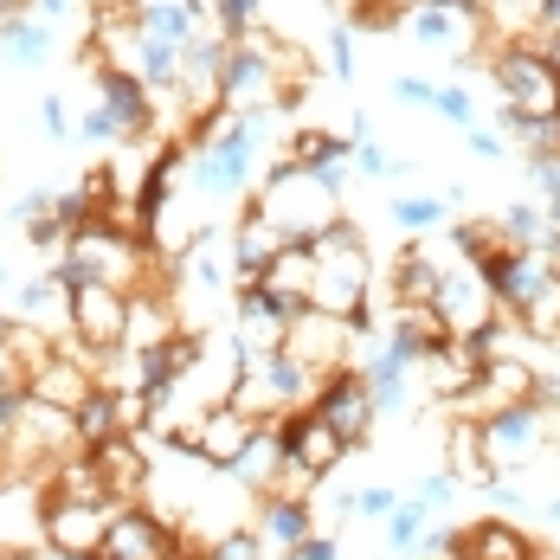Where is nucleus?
Listing matches in <instances>:
<instances>
[{"label":"nucleus","instance_id":"f257e3e1","mask_svg":"<svg viewBox=\"0 0 560 560\" xmlns=\"http://www.w3.org/2000/svg\"><path fill=\"white\" fill-rule=\"evenodd\" d=\"M52 271L65 290H78V283H116V290H155V283H168V265L142 238H129V232H116L104 220L71 232L65 252L52 258Z\"/></svg>","mask_w":560,"mask_h":560},{"label":"nucleus","instance_id":"f03ea898","mask_svg":"<svg viewBox=\"0 0 560 560\" xmlns=\"http://www.w3.org/2000/svg\"><path fill=\"white\" fill-rule=\"evenodd\" d=\"M310 252H316L310 310L354 323V316L368 310V296H374V258H368V238H361V225H354V220H336L329 232H316V238H310Z\"/></svg>","mask_w":560,"mask_h":560},{"label":"nucleus","instance_id":"7ed1b4c3","mask_svg":"<svg viewBox=\"0 0 560 560\" xmlns=\"http://www.w3.org/2000/svg\"><path fill=\"white\" fill-rule=\"evenodd\" d=\"M252 207L278 225L283 245H310L316 232H329V225L341 220V187L316 180L310 168H296V162L283 155V162H271V168H265V180H258V200H252Z\"/></svg>","mask_w":560,"mask_h":560},{"label":"nucleus","instance_id":"20e7f679","mask_svg":"<svg viewBox=\"0 0 560 560\" xmlns=\"http://www.w3.org/2000/svg\"><path fill=\"white\" fill-rule=\"evenodd\" d=\"M548 432L555 412L522 399V406H497L477 419V451H483V477H528L548 457Z\"/></svg>","mask_w":560,"mask_h":560},{"label":"nucleus","instance_id":"39448f33","mask_svg":"<svg viewBox=\"0 0 560 560\" xmlns=\"http://www.w3.org/2000/svg\"><path fill=\"white\" fill-rule=\"evenodd\" d=\"M490 78L503 91L509 116H528V122H555L560 116V71L535 52V39H509L490 58Z\"/></svg>","mask_w":560,"mask_h":560},{"label":"nucleus","instance_id":"423d86ee","mask_svg":"<svg viewBox=\"0 0 560 560\" xmlns=\"http://www.w3.org/2000/svg\"><path fill=\"white\" fill-rule=\"evenodd\" d=\"M91 354H104V348H84L78 336L52 341L33 368H26V393L33 399H46V406H65V412H78L91 387H97V374H91Z\"/></svg>","mask_w":560,"mask_h":560},{"label":"nucleus","instance_id":"0eeeda50","mask_svg":"<svg viewBox=\"0 0 560 560\" xmlns=\"http://www.w3.org/2000/svg\"><path fill=\"white\" fill-rule=\"evenodd\" d=\"M252 419L245 412H232V406H207L200 419H187L180 432H168L162 445H174L180 457H194V464H207V470H232L238 464V451L252 445Z\"/></svg>","mask_w":560,"mask_h":560},{"label":"nucleus","instance_id":"6e6552de","mask_svg":"<svg viewBox=\"0 0 560 560\" xmlns=\"http://www.w3.org/2000/svg\"><path fill=\"white\" fill-rule=\"evenodd\" d=\"M432 310L445 316L451 336H483L497 316H503V303H497V290H490V278L470 265V258H457V265H445V278H439V296H432Z\"/></svg>","mask_w":560,"mask_h":560},{"label":"nucleus","instance_id":"1a4fd4ad","mask_svg":"<svg viewBox=\"0 0 560 560\" xmlns=\"http://www.w3.org/2000/svg\"><path fill=\"white\" fill-rule=\"evenodd\" d=\"M283 336H290V316H283L278 303L258 290V283H232V354H238V368L245 361H265V354H283Z\"/></svg>","mask_w":560,"mask_h":560},{"label":"nucleus","instance_id":"9d476101","mask_svg":"<svg viewBox=\"0 0 560 560\" xmlns=\"http://www.w3.org/2000/svg\"><path fill=\"white\" fill-rule=\"evenodd\" d=\"M310 412L316 419H329L341 432V445H368L374 439V393H368V381L354 374V368H336V374H323V387H316V399H310Z\"/></svg>","mask_w":560,"mask_h":560},{"label":"nucleus","instance_id":"9b49d317","mask_svg":"<svg viewBox=\"0 0 560 560\" xmlns=\"http://www.w3.org/2000/svg\"><path fill=\"white\" fill-rule=\"evenodd\" d=\"M283 354H296V361H303L310 374H336V368H348V354H354V329H348L341 316L303 310V316H290Z\"/></svg>","mask_w":560,"mask_h":560},{"label":"nucleus","instance_id":"f8f14e48","mask_svg":"<svg viewBox=\"0 0 560 560\" xmlns=\"http://www.w3.org/2000/svg\"><path fill=\"white\" fill-rule=\"evenodd\" d=\"M116 503H46L39 509V541L65 548V555L97 560L104 555V528H110Z\"/></svg>","mask_w":560,"mask_h":560},{"label":"nucleus","instance_id":"ddd939ff","mask_svg":"<svg viewBox=\"0 0 560 560\" xmlns=\"http://www.w3.org/2000/svg\"><path fill=\"white\" fill-rule=\"evenodd\" d=\"M122 323H129V290L116 283H78L71 290V329L84 348H122Z\"/></svg>","mask_w":560,"mask_h":560},{"label":"nucleus","instance_id":"4468645a","mask_svg":"<svg viewBox=\"0 0 560 560\" xmlns=\"http://www.w3.org/2000/svg\"><path fill=\"white\" fill-rule=\"evenodd\" d=\"M535 381H541V368H535V361H522V354L483 361V368H477V381H470V393L457 399V412L483 419V412H497V406H522V399H535Z\"/></svg>","mask_w":560,"mask_h":560},{"label":"nucleus","instance_id":"2eb2a0df","mask_svg":"<svg viewBox=\"0 0 560 560\" xmlns=\"http://www.w3.org/2000/svg\"><path fill=\"white\" fill-rule=\"evenodd\" d=\"M477 368H483V341L477 336H445L412 374L425 381V393L432 399H445V406H457L464 393H470V381H477Z\"/></svg>","mask_w":560,"mask_h":560},{"label":"nucleus","instance_id":"dca6fc26","mask_svg":"<svg viewBox=\"0 0 560 560\" xmlns=\"http://www.w3.org/2000/svg\"><path fill=\"white\" fill-rule=\"evenodd\" d=\"M278 439H283V457H296L303 470H316V477H329L348 445H341V432L329 419H316L310 406H296V412H278Z\"/></svg>","mask_w":560,"mask_h":560},{"label":"nucleus","instance_id":"f3484780","mask_svg":"<svg viewBox=\"0 0 560 560\" xmlns=\"http://www.w3.org/2000/svg\"><path fill=\"white\" fill-rule=\"evenodd\" d=\"M406 33H412V46H432V52H470L483 33V13H451V7L419 0V7H406Z\"/></svg>","mask_w":560,"mask_h":560},{"label":"nucleus","instance_id":"a211bd4d","mask_svg":"<svg viewBox=\"0 0 560 560\" xmlns=\"http://www.w3.org/2000/svg\"><path fill=\"white\" fill-rule=\"evenodd\" d=\"M168 336H180V310H174L168 283H155V290H129L122 348H129V354H149V348H162Z\"/></svg>","mask_w":560,"mask_h":560},{"label":"nucleus","instance_id":"6ab92c4d","mask_svg":"<svg viewBox=\"0 0 560 560\" xmlns=\"http://www.w3.org/2000/svg\"><path fill=\"white\" fill-rule=\"evenodd\" d=\"M91 464H97V483H104V497L110 503H142V483H149V451L136 445V432L129 439H110V445L84 451Z\"/></svg>","mask_w":560,"mask_h":560},{"label":"nucleus","instance_id":"aec40b11","mask_svg":"<svg viewBox=\"0 0 560 560\" xmlns=\"http://www.w3.org/2000/svg\"><path fill=\"white\" fill-rule=\"evenodd\" d=\"M310 278H316V252H310V245H283L252 283L278 303L283 316H303V310H310Z\"/></svg>","mask_w":560,"mask_h":560},{"label":"nucleus","instance_id":"412c9836","mask_svg":"<svg viewBox=\"0 0 560 560\" xmlns=\"http://www.w3.org/2000/svg\"><path fill=\"white\" fill-rule=\"evenodd\" d=\"M13 323H33V329H71V290L58 283V271H39V278H20L13 296H7Z\"/></svg>","mask_w":560,"mask_h":560},{"label":"nucleus","instance_id":"4be33fe9","mask_svg":"<svg viewBox=\"0 0 560 560\" xmlns=\"http://www.w3.org/2000/svg\"><path fill=\"white\" fill-rule=\"evenodd\" d=\"M97 104L110 110V122H116L122 142H129V136H149V122H155V97H149V84L129 78V71H104V78H97Z\"/></svg>","mask_w":560,"mask_h":560},{"label":"nucleus","instance_id":"5701e85b","mask_svg":"<svg viewBox=\"0 0 560 560\" xmlns=\"http://www.w3.org/2000/svg\"><path fill=\"white\" fill-rule=\"evenodd\" d=\"M278 252H283L278 225L265 220L258 207H245V220L232 225V258H225V265H232V283H252L271 258H278Z\"/></svg>","mask_w":560,"mask_h":560},{"label":"nucleus","instance_id":"b1692460","mask_svg":"<svg viewBox=\"0 0 560 560\" xmlns=\"http://www.w3.org/2000/svg\"><path fill=\"white\" fill-rule=\"evenodd\" d=\"M457 548L464 560H535V535H522L509 515H483L477 528H457Z\"/></svg>","mask_w":560,"mask_h":560},{"label":"nucleus","instance_id":"393cba45","mask_svg":"<svg viewBox=\"0 0 560 560\" xmlns=\"http://www.w3.org/2000/svg\"><path fill=\"white\" fill-rule=\"evenodd\" d=\"M252 528L265 535V548H283V555H290V548L316 528V515H310V503H290V497H258Z\"/></svg>","mask_w":560,"mask_h":560},{"label":"nucleus","instance_id":"a878e982","mask_svg":"<svg viewBox=\"0 0 560 560\" xmlns=\"http://www.w3.org/2000/svg\"><path fill=\"white\" fill-rule=\"evenodd\" d=\"M136 26H142L149 39H162V46H194V39L207 33V26H200V20H194V13H187L180 0H149Z\"/></svg>","mask_w":560,"mask_h":560},{"label":"nucleus","instance_id":"bb28decb","mask_svg":"<svg viewBox=\"0 0 560 560\" xmlns=\"http://www.w3.org/2000/svg\"><path fill=\"white\" fill-rule=\"evenodd\" d=\"M0 52L13 58V65H46V58H52V26H46L39 13H26V20L0 26Z\"/></svg>","mask_w":560,"mask_h":560},{"label":"nucleus","instance_id":"cd10ccee","mask_svg":"<svg viewBox=\"0 0 560 560\" xmlns=\"http://www.w3.org/2000/svg\"><path fill=\"white\" fill-rule=\"evenodd\" d=\"M445 470H451V477H477V483H490V477H483V451H477V419H470V412H457V419H451Z\"/></svg>","mask_w":560,"mask_h":560},{"label":"nucleus","instance_id":"c85d7f7f","mask_svg":"<svg viewBox=\"0 0 560 560\" xmlns=\"http://www.w3.org/2000/svg\"><path fill=\"white\" fill-rule=\"evenodd\" d=\"M445 238H451V252H457V258H470V265H483V258L509 252L503 232H497V220H464V225H451Z\"/></svg>","mask_w":560,"mask_h":560},{"label":"nucleus","instance_id":"c756f323","mask_svg":"<svg viewBox=\"0 0 560 560\" xmlns=\"http://www.w3.org/2000/svg\"><path fill=\"white\" fill-rule=\"evenodd\" d=\"M497 232H503L509 252H528V245H541V238H548V213H541V207H528V200H515V207H503Z\"/></svg>","mask_w":560,"mask_h":560},{"label":"nucleus","instance_id":"7c9ffc66","mask_svg":"<svg viewBox=\"0 0 560 560\" xmlns=\"http://www.w3.org/2000/svg\"><path fill=\"white\" fill-rule=\"evenodd\" d=\"M393 225L412 232V238H425V232L445 225V200H432V194H399V200H393Z\"/></svg>","mask_w":560,"mask_h":560},{"label":"nucleus","instance_id":"2f4dec72","mask_svg":"<svg viewBox=\"0 0 560 560\" xmlns=\"http://www.w3.org/2000/svg\"><path fill=\"white\" fill-rule=\"evenodd\" d=\"M425 528H432V509H425V503H399L387 515V548H393V555H419Z\"/></svg>","mask_w":560,"mask_h":560},{"label":"nucleus","instance_id":"473e14b6","mask_svg":"<svg viewBox=\"0 0 560 560\" xmlns=\"http://www.w3.org/2000/svg\"><path fill=\"white\" fill-rule=\"evenodd\" d=\"M316 483H323L316 470H303L296 457H278V470L265 477V490H258V497H290V503H316Z\"/></svg>","mask_w":560,"mask_h":560},{"label":"nucleus","instance_id":"72a5a7b5","mask_svg":"<svg viewBox=\"0 0 560 560\" xmlns=\"http://www.w3.org/2000/svg\"><path fill=\"white\" fill-rule=\"evenodd\" d=\"M323 52H329V71L336 78H354V20H329Z\"/></svg>","mask_w":560,"mask_h":560},{"label":"nucleus","instance_id":"f704fd0d","mask_svg":"<svg viewBox=\"0 0 560 560\" xmlns=\"http://www.w3.org/2000/svg\"><path fill=\"white\" fill-rule=\"evenodd\" d=\"M271 548H265V535L258 528H232V535H220L213 548H207V560H265Z\"/></svg>","mask_w":560,"mask_h":560},{"label":"nucleus","instance_id":"c9c22d12","mask_svg":"<svg viewBox=\"0 0 560 560\" xmlns=\"http://www.w3.org/2000/svg\"><path fill=\"white\" fill-rule=\"evenodd\" d=\"M451 497H457V477H451V470H432V477L412 490V503H425L432 515H439V509H451Z\"/></svg>","mask_w":560,"mask_h":560},{"label":"nucleus","instance_id":"e433bc0d","mask_svg":"<svg viewBox=\"0 0 560 560\" xmlns=\"http://www.w3.org/2000/svg\"><path fill=\"white\" fill-rule=\"evenodd\" d=\"M71 136H84V142H122V136H116V122H110V110H104V104H91V110L78 116V122H71Z\"/></svg>","mask_w":560,"mask_h":560},{"label":"nucleus","instance_id":"4c0bfd02","mask_svg":"<svg viewBox=\"0 0 560 560\" xmlns=\"http://www.w3.org/2000/svg\"><path fill=\"white\" fill-rule=\"evenodd\" d=\"M348 162H354L361 174H374V180H387L393 174V155L381 149V142H348Z\"/></svg>","mask_w":560,"mask_h":560},{"label":"nucleus","instance_id":"58836bf2","mask_svg":"<svg viewBox=\"0 0 560 560\" xmlns=\"http://www.w3.org/2000/svg\"><path fill=\"white\" fill-rule=\"evenodd\" d=\"M348 509H354V515H381V522H387L393 509H399V497H393L387 483H368L361 497H348Z\"/></svg>","mask_w":560,"mask_h":560},{"label":"nucleus","instance_id":"ea45409f","mask_svg":"<svg viewBox=\"0 0 560 560\" xmlns=\"http://www.w3.org/2000/svg\"><path fill=\"white\" fill-rule=\"evenodd\" d=\"M432 110L445 116V122H470V91H464V84H439Z\"/></svg>","mask_w":560,"mask_h":560},{"label":"nucleus","instance_id":"a19ab883","mask_svg":"<svg viewBox=\"0 0 560 560\" xmlns=\"http://www.w3.org/2000/svg\"><path fill=\"white\" fill-rule=\"evenodd\" d=\"M39 129H46L52 142H71V110H65V97H46V104H39Z\"/></svg>","mask_w":560,"mask_h":560},{"label":"nucleus","instance_id":"79ce46f5","mask_svg":"<svg viewBox=\"0 0 560 560\" xmlns=\"http://www.w3.org/2000/svg\"><path fill=\"white\" fill-rule=\"evenodd\" d=\"M0 393H26V361L13 354V341H0Z\"/></svg>","mask_w":560,"mask_h":560},{"label":"nucleus","instance_id":"37998d69","mask_svg":"<svg viewBox=\"0 0 560 560\" xmlns=\"http://www.w3.org/2000/svg\"><path fill=\"white\" fill-rule=\"evenodd\" d=\"M393 97H399V104H432V97H439V84L406 71V78H393Z\"/></svg>","mask_w":560,"mask_h":560},{"label":"nucleus","instance_id":"c03bdc74","mask_svg":"<svg viewBox=\"0 0 560 560\" xmlns=\"http://www.w3.org/2000/svg\"><path fill=\"white\" fill-rule=\"evenodd\" d=\"M464 142H470V149H477L483 162H503V149H509L497 129H477V122H464Z\"/></svg>","mask_w":560,"mask_h":560},{"label":"nucleus","instance_id":"a18cd8bd","mask_svg":"<svg viewBox=\"0 0 560 560\" xmlns=\"http://www.w3.org/2000/svg\"><path fill=\"white\" fill-rule=\"evenodd\" d=\"M290 560H336V535H323V528H310L296 548H290Z\"/></svg>","mask_w":560,"mask_h":560},{"label":"nucleus","instance_id":"49530a36","mask_svg":"<svg viewBox=\"0 0 560 560\" xmlns=\"http://www.w3.org/2000/svg\"><path fill=\"white\" fill-rule=\"evenodd\" d=\"M52 213V187H39V194H26L20 207H13V225H33V220H46Z\"/></svg>","mask_w":560,"mask_h":560},{"label":"nucleus","instance_id":"de8ad7c7","mask_svg":"<svg viewBox=\"0 0 560 560\" xmlns=\"http://www.w3.org/2000/svg\"><path fill=\"white\" fill-rule=\"evenodd\" d=\"M535 180H541V200H560V155H535Z\"/></svg>","mask_w":560,"mask_h":560},{"label":"nucleus","instance_id":"09e8293b","mask_svg":"<svg viewBox=\"0 0 560 560\" xmlns=\"http://www.w3.org/2000/svg\"><path fill=\"white\" fill-rule=\"evenodd\" d=\"M33 13V0H0V26H13V20H26Z\"/></svg>","mask_w":560,"mask_h":560},{"label":"nucleus","instance_id":"8fccbe9b","mask_svg":"<svg viewBox=\"0 0 560 560\" xmlns=\"http://www.w3.org/2000/svg\"><path fill=\"white\" fill-rule=\"evenodd\" d=\"M26 560H84V555H65V548H46V541H33V548H26Z\"/></svg>","mask_w":560,"mask_h":560},{"label":"nucleus","instance_id":"3c124183","mask_svg":"<svg viewBox=\"0 0 560 560\" xmlns=\"http://www.w3.org/2000/svg\"><path fill=\"white\" fill-rule=\"evenodd\" d=\"M535 26H548V33H560V0H541V20Z\"/></svg>","mask_w":560,"mask_h":560},{"label":"nucleus","instance_id":"603ef678","mask_svg":"<svg viewBox=\"0 0 560 560\" xmlns=\"http://www.w3.org/2000/svg\"><path fill=\"white\" fill-rule=\"evenodd\" d=\"M33 13H46V20H58V13H71V0H33Z\"/></svg>","mask_w":560,"mask_h":560},{"label":"nucleus","instance_id":"864d4df0","mask_svg":"<svg viewBox=\"0 0 560 560\" xmlns=\"http://www.w3.org/2000/svg\"><path fill=\"white\" fill-rule=\"evenodd\" d=\"M541 515H548V522H560V490L548 497V503H541Z\"/></svg>","mask_w":560,"mask_h":560},{"label":"nucleus","instance_id":"5fc2aeb1","mask_svg":"<svg viewBox=\"0 0 560 560\" xmlns=\"http://www.w3.org/2000/svg\"><path fill=\"white\" fill-rule=\"evenodd\" d=\"M0 560H26V548H0Z\"/></svg>","mask_w":560,"mask_h":560},{"label":"nucleus","instance_id":"6e6d98bb","mask_svg":"<svg viewBox=\"0 0 560 560\" xmlns=\"http://www.w3.org/2000/svg\"><path fill=\"white\" fill-rule=\"evenodd\" d=\"M555 341H560V336H555Z\"/></svg>","mask_w":560,"mask_h":560}]
</instances>
